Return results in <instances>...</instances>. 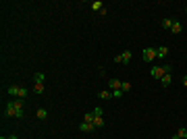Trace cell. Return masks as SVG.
<instances>
[{
    "label": "cell",
    "instance_id": "obj_3",
    "mask_svg": "<svg viewBox=\"0 0 187 139\" xmlns=\"http://www.w3.org/2000/svg\"><path fill=\"white\" fill-rule=\"evenodd\" d=\"M7 91H8V93H11L13 98H19V100L27 98V89H25V87H21V85H11Z\"/></svg>",
    "mask_w": 187,
    "mask_h": 139
},
{
    "label": "cell",
    "instance_id": "obj_15",
    "mask_svg": "<svg viewBox=\"0 0 187 139\" xmlns=\"http://www.w3.org/2000/svg\"><path fill=\"white\" fill-rule=\"evenodd\" d=\"M44 79H46V75H44V73H35V75H33V81H35V83H44Z\"/></svg>",
    "mask_w": 187,
    "mask_h": 139
},
{
    "label": "cell",
    "instance_id": "obj_27",
    "mask_svg": "<svg viewBox=\"0 0 187 139\" xmlns=\"http://www.w3.org/2000/svg\"><path fill=\"white\" fill-rule=\"evenodd\" d=\"M185 139H187V137H185Z\"/></svg>",
    "mask_w": 187,
    "mask_h": 139
},
{
    "label": "cell",
    "instance_id": "obj_21",
    "mask_svg": "<svg viewBox=\"0 0 187 139\" xmlns=\"http://www.w3.org/2000/svg\"><path fill=\"white\" fill-rule=\"evenodd\" d=\"M123 96V89H114L112 91V98H121Z\"/></svg>",
    "mask_w": 187,
    "mask_h": 139
},
{
    "label": "cell",
    "instance_id": "obj_19",
    "mask_svg": "<svg viewBox=\"0 0 187 139\" xmlns=\"http://www.w3.org/2000/svg\"><path fill=\"white\" fill-rule=\"evenodd\" d=\"M177 135H179L181 139H185V137H187V129H185V127H181L179 131H177Z\"/></svg>",
    "mask_w": 187,
    "mask_h": 139
},
{
    "label": "cell",
    "instance_id": "obj_4",
    "mask_svg": "<svg viewBox=\"0 0 187 139\" xmlns=\"http://www.w3.org/2000/svg\"><path fill=\"white\" fill-rule=\"evenodd\" d=\"M94 127H104V112H102V108H100V106H98V108H94Z\"/></svg>",
    "mask_w": 187,
    "mask_h": 139
},
{
    "label": "cell",
    "instance_id": "obj_8",
    "mask_svg": "<svg viewBox=\"0 0 187 139\" xmlns=\"http://www.w3.org/2000/svg\"><path fill=\"white\" fill-rule=\"evenodd\" d=\"M94 129H96L94 123H81V125H79V131H83V133H91Z\"/></svg>",
    "mask_w": 187,
    "mask_h": 139
},
{
    "label": "cell",
    "instance_id": "obj_5",
    "mask_svg": "<svg viewBox=\"0 0 187 139\" xmlns=\"http://www.w3.org/2000/svg\"><path fill=\"white\" fill-rule=\"evenodd\" d=\"M131 50H125L123 54H118V56H114V63L117 64H129L131 63Z\"/></svg>",
    "mask_w": 187,
    "mask_h": 139
},
{
    "label": "cell",
    "instance_id": "obj_13",
    "mask_svg": "<svg viewBox=\"0 0 187 139\" xmlns=\"http://www.w3.org/2000/svg\"><path fill=\"white\" fill-rule=\"evenodd\" d=\"M156 52H158V58H164V56L168 54V48H166V46H160V48H156Z\"/></svg>",
    "mask_w": 187,
    "mask_h": 139
},
{
    "label": "cell",
    "instance_id": "obj_2",
    "mask_svg": "<svg viewBox=\"0 0 187 139\" xmlns=\"http://www.w3.org/2000/svg\"><path fill=\"white\" fill-rule=\"evenodd\" d=\"M171 71H173V67H171V64H164V67H152V69H150V77L160 81V79H162L166 73H171Z\"/></svg>",
    "mask_w": 187,
    "mask_h": 139
},
{
    "label": "cell",
    "instance_id": "obj_9",
    "mask_svg": "<svg viewBox=\"0 0 187 139\" xmlns=\"http://www.w3.org/2000/svg\"><path fill=\"white\" fill-rule=\"evenodd\" d=\"M171 81H173V75H171V73H166V75L160 79V85H162V87H168V85H171Z\"/></svg>",
    "mask_w": 187,
    "mask_h": 139
},
{
    "label": "cell",
    "instance_id": "obj_11",
    "mask_svg": "<svg viewBox=\"0 0 187 139\" xmlns=\"http://www.w3.org/2000/svg\"><path fill=\"white\" fill-rule=\"evenodd\" d=\"M102 8H104V4L100 2V0H94V2H91V11H96V13H100Z\"/></svg>",
    "mask_w": 187,
    "mask_h": 139
},
{
    "label": "cell",
    "instance_id": "obj_6",
    "mask_svg": "<svg viewBox=\"0 0 187 139\" xmlns=\"http://www.w3.org/2000/svg\"><path fill=\"white\" fill-rule=\"evenodd\" d=\"M154 58H158V52H156V48H152V46H150V48H145V50H144V60H145V63H152Z\"/></svg>",
    "mask_w": 187,
    "mask_h": 139
},
{
    "label": "cell",
    "instance_id": "obj_24",
    "mask_svg": "<svg viewBox=\"0 0 187 139\" xmlns=\"http://www.w3.org/2000/svg\"><path fill=\"white\" fill-rule=\"evenodd\" d=\"M171 139H181V137H179V135H173V137H171Z\"/></svg>",
    "mask_w": 187,
    "mask_h": 139
},
{
    "label": "cell",
    "instance_id": "obj_22",
    "mask_svg": "<svg viewBox=\"0 0 187 139\" xmlns=\"http://www.w3.org/2000/svg\"><path fill=\"white\" fill-rule=\"evenodd\" d=\"M181 81H183V85H185V87H187V77H183V79H181Z\"/></svg>",
    "mask_w": 187,
    "mask_h": 139
},
{
    "label": "cell",
    "instance_id": "obj_25",
    "mask_svg": "<svg viewBox=\"0 0 187 139\" xmlns=\"http://www.w3.org/2000/svg\"><path fill=\"white\" fill-rule=\"evenodd\" d=\"M0 139H8V137H0Z\"/></svg>",
    "mask_w": 187,
    "mask_h": 139
},
{
    "label": "cell",
    "instance_id": "obj_12",
    "mask_svg": "<svg viewBox=\"0 0 187 139\" xmlns=\"http://www.w3.org/2000/svg\"><path fill=\"white\" fill-rule=\"evenodd\" d=\"M38 118H40V120H46V118H48V110H46V108H38Z\"/></svg>",
    "mask_w": 187,
    "mask_h": 139
},
{
    "label": "cell",
    "instance_id": "obj_18",
    "mask_svg": "<svg viewBox=\"0 0 187 139\" xmlns=\"http://www.w3.org/2000/svg\"><path fill=\"white\" fill-rule=\"evenodd\" d=\"M162 27L171 29V27H173V19H162Z\"/></svg>",
    "mask_w": 187,
    "mask_h": 139
},
{
    "label": "cell",
    "instance_id": "obj_26",
    "mask_svg": "<svg viewBox=\"0 0 187 139\" xmlns=\"http://www.w3.org/2000/svg\"><path fill=\"white\" fill-rule=\"evenodd\" d=\"M185 11H187V7H185Z\"/></svg>",
    "mask_w": 187,
    "mask_h": 139
},
{
    "label": "cell",
    "instance_id": "obj_17",
    "mask_svg": "<svg viewBox=\"0 0 187 139\" xmlns=\"http://www.w3.org/2000/svg\"><path fill=\"white\" fill-rule=\"evenodd\" d=\"M83 123H94V112H85V116H83Z\"/></svg>",
    "mask_w": 187,
    "mask_h": 139
},
{
    "label": "cell",
    "instance_id": "obj_1",
    "mask_svg": "<svg viewBox=\"0 0 187 139\" xmlns=\"http://www.w3.org/2000/svg\"><path fill=\"white\" fill-rule=\"evenodd\" d=\"M7 116L8 118H23L25 116V112H23V100L13 98L11 102H7Z\"/></svg>",
    "mask_w": 187,
    "mask_h": 139
},
{
    "label": "cell",
    "instance_id": "obj_14",
    "mask_svg": "<svg viewBox=\"0 0 187 139\" xmlns=\"http://www.w3.org/2000/svg\"><path fill=\"white\" fill-rule=\"evenodd\" d=\"M98 98H100V100H110V98H112V91H106V89H104V91H100V93H98Z\"/></svg>",
    "mask_w": 187,
    "mask_h": 139
},
{
    "label": "cell",
    "instance_id": "obj_10",
    "mask_svg": "<svg viewBox=\"0 0 187 139\" xmlns=\"http://www.w3.org/2000/svg\"><path fill=\"white\" fill-rule=\"evenodd\" d=\"M171 31H173L175 35H179L181 31H183V25H181L179 21H173V27H171Z\"/></svg>",
    "mask_w": 187,
    "mask_h": 139
},
{
    "label": "cell",
    "instance_id": "obj_7",
    "mask_svg": "<svg viewBox=\"0 0 187 139\" xmlns=\"http://www.w3.org/2000/svg\"><path fill=\"white\" fill-rule=\"evenodd\" d=\"M108 87H110L112 91L121 89V87H123V81H121V79H108Z\"/></svg>",
    "mask_w": 187,
    "mask_h": 139
},
{
    "label": "cell",
    "instance_id": "obj_20",
    "mask_svg": "<svg viewBox=\"0 0 187 139\" xmlns=\"http://www.w3.org/2000/svg\"><path fill=\"white\" fill-rule=\"evenodd\" d=\"M121 89H123V93L125 91H131V83H129V81H123V87H121Z\"/></svg>",
    "mask_w": 187,
    "mask_h": 139
},
{
    "label": "cell",
    "instance_id": "obj_16",
    "mask_svg": "<svg viewBox=\"0 0 187 139\" xmlns=\"http://www.w3.org/2000/svg\"><path fill=\"white\" fill-rule=\"evenodd\" d=\"M33 91L38 93V96H40V93H44V83H35L33 85Z\"/></svg>",
    "mask_w": 187,
    "mask_h": 139
},
{
    "label": "cell",
    "instance_id": "obj_23",
    "mask_svg": "<svg viewBox=\"0 0 187 139\" xmlns=\"http://www.w3.org/2000/svg\"><path fill=\"white\" fill-rule=\"evenodd\" d=\"M8 139H19V137H17V135H8Z\"/></svg>",
    "mask_w": 187,
    "mask_h": 139
}]
</instances>
